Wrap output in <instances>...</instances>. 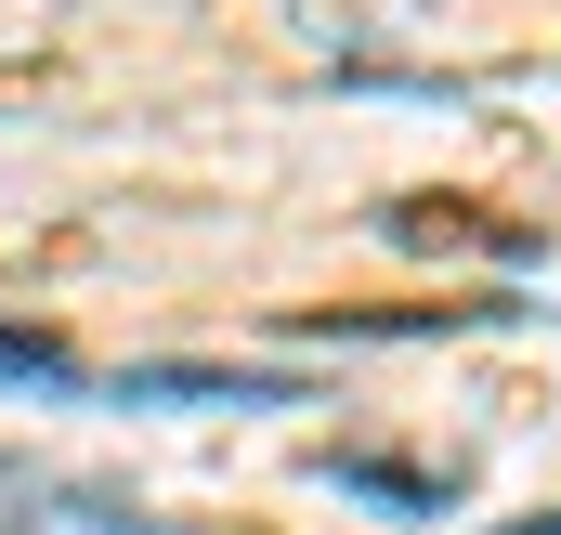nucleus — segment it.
Masks as SVG:
<instances>
[{
	"label": "nucleus",
	"mask_w": 561,
	"mask_h": 535,
	"mask_svg": "<svg viewBox=\"0 0 561 535\" xmlns=\"http://www.w3.org/2000/svg\"><path fill=\"white\" fill-rule=\"evenodd\" d=\"M118 405H300V379H262V366H131Z\"/></svg>",
	"instance_id": "1"
},
{
	"label": "nucleus",
	"mask_w": 561,
	"mask_h": 535,
	"mask_svg": "<svg viewBox=\"0 0 561 535\" xmlns=\"http://www.w3.org/2000/svg\"><path fill=\"white\" fill-rule=\"evenodd\" d=\"M0 392H79V353L39 327H0Z\"/></svg>",
	"instance_id": "2"
},
{
	"label": "nucleus",
	"mask_w": 561,
	"mask_h": 535,
	"mask_svg": "<svg viewBox=\"0 0 561 535\" xmlns=\"http://www.w3.org/2000/svg\"><path fill=\"white\" fill-rule=\"evenodd\" d=\"M327 483H353V497H392V510H444V483H419L405 457H327Z\"/></svg>",
	"instance_id": "3"
},
{
	"label": "nucleus",
	"mask_w": 561,
	"mask_h": 535,
	"mask_svg": "<svg viewBox=\"0 0 561 535\" xmlns=\"http://www.w3.org/2000/svg\"><path fill=\"white\" fill-rule=\"evenodd\" d=\"M510 535H561V510H549V523H510Z\"/></svg>",
	"instance_id": "4"
}]
</instances>
